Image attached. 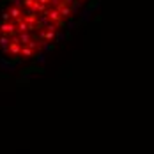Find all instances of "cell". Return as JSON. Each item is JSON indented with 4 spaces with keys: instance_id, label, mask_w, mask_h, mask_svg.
<instances>
[{
    "instance_id": "6da1fadb",
    "label": "cell",
    "mask_w": 154,
    "mask_h": 154,
    "mask_svg": "<svg viewBox=\"0 0 154 154\" xmlns=\"http://www.w3.org/2000/svg\"><path fill=\"white\" fill-rule=\"evenodd\" d=\"M96 0H4L0 53L7 60H34L55 48L91 14Z\"/></svg>"
}]
</instances>
